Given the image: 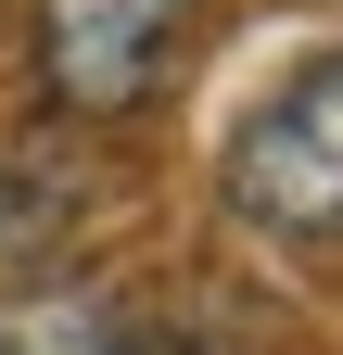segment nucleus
<instances>
[{"instance_id": "f03ea898", "label": "nucleus", "mask_w": 343, "mask_h": 355, "mask_svg": "<svg viewBox=\"0 0 343 355\" xmlns=\"http://www.w3.org/2000/svg\"><path fill=\"white\" fill-rule=\"evenodd\" d=\"M191 13H203V0H38L26 51H38L51 114L115 127V114L165 102V76H178V51H191Z\"/></svg>"}, {"instance_id": "7ed1b4c3", "label": "nucleus", "mask_w": 343, "mask_h": 355, "mask_svg": "<svg viewBox=\"0 0 343 355\" xmlns=\"http://www.w3.org/2000/svg\"><path fill=\"white\" fill-rule=\"evenodd\" d=\"M0 355H153L115 292H13L0 304Z\"/></svg>"}, {"instance_id": "20e7f679", "label": "nucleus", "mask_w": 343, "mask_h": 355, "mask_svg": "<svg viewBox=\"0 0 343 355\" xmlns=\"http://www.w3.org/2000/svg\"><path fill=\"white\" fill-rule=\"evenodd\" d=\"M76 229V178L38 140H0V266H51Z\"/></svg>"}, {"instance_id": "f257e3e1", "label": "nucleus", "mask_w": 343, "mask_h": 355, "mask_svg": "<svg viewBox=\"0 0 343 355\" xmlns=\"http://www.w3.org/2000/svg\"><path fill=\"white\" fill-rule=\"evenodd\" d=\"M217 203H229V229L280 241V254H331L343 241V64L331 51H306L267 102L229 127Z\"/></svg>"}]
</instances>
